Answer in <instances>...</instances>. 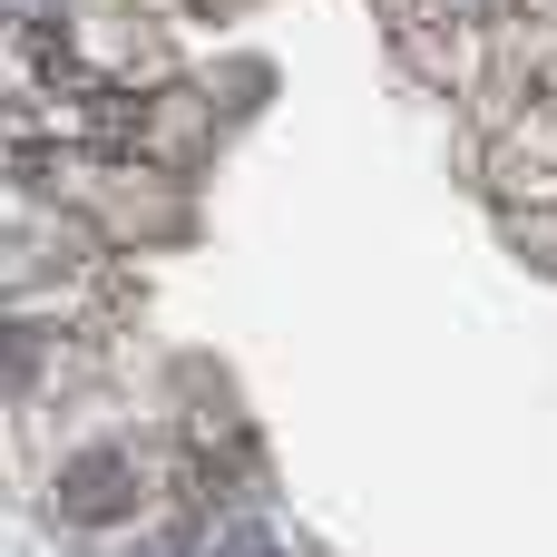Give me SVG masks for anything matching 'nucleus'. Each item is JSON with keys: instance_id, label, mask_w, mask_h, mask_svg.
<instances>
[{"instance_id": "20e7f679", "label": "nucleus", "mask_w": 557, "mask_h": 557, "mask_svg": "<svg viewBox=\"0 0 557 557\" xmlns=\"http://www.w3.org/2000/svg\"><path fill=\"white\" fill-rule=\"evenodd\" d=\"M499 10H509V0H431L421 20H499Z\"/></svg>"}, {"instance_id": "7ed1b4c3", "label": "nucleus", "mask_w": 557, "mask_h": 557, "mask_svg": "<svg viewBox=\"0 0 557 557\" xmlns=\"http://www.w3.org/2000/svg\"><path fill=\"white\" fill-rule=\"evenodd\" d=\"M206 557H294V539L264 509H225V519H206Z\"/></svg>"}, {"instance_id": "f03ea898", "label": "nucleus", "mask_w": 557, "mask_h": 557, "mask_svg": "<svg viewBox=\"0 0 557 557\" xmlns=\"http://www.w3.org/2000/svg\"><path fill=\"white\" fill-rule=\"evenodd\" d=\"M69 372H78V323L69 313H29V304H0V401L39 411V401H59Z\"/></svg>"}, {"instance_id": "f257e3e1", "label": "nucleus", "mask_w": 557, "mask_h": 557, "mask_svg": "<svg viewBox=\"0 0 557 557\" xmlns=\"http://www.w3.org/2000/svg\"><path fill=\"white\" fill-rule=\"evenodd\" d=\"M49 519L78 529V539H108V529H137L157 509V470L137 460L127 431H78L59 460H49Z\"/></svg>"}]
</instances>
